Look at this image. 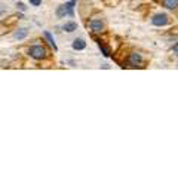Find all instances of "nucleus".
I'll list each match as a JSON object with an SVG mask.
<instances>
[{"instance_id":"1","label":"nucleus","mask_w":178,"mask_h":178,"mask_svg":"<svg viewBox=\"0 0 178 178\" xmlns=\"http://www.w3.org/2000/svg\"><path fill=\"white\" fill-rule=\"evenodd\" d=\"M73 8H74V2H70V3H65V5H61V6L57 9V17L58 18L73 17V15H74Z\"/></svg>"},{"instance_id":"2","label":"nucleus","mask_w":178,"mask_h":178,"mask_svg":"<svg viewBox=\"0 0 178 178\" xmlns=\"http://www.w3.org/2000/svg\"><path fill=\"white\" fill-rule=\"evenodd\" d=\"M28 53H30V57L34 59H42L45 58V55H46V51H45V48L42 46H31L30 49H28Z\"/></svg>"},{"instance_id":"3","label":"nucleus","mask_w":178,"mask_h":178,"mask_svg":"<svg viewBox=\"0 0 178 178\" xmlns=\"http://www.w3.org/2000/svg\"><path fill=\"white\" fill-rule=\"evenodd\" d=\"M168 22H169V19H168L166 14H156L152 18V24L156 27H163V26H166Z\"/></svg>"},{"instance_id":"4","label":"nucleus","mask_w":178,"mask_h":178,"mask_svg":"<svg viewBox=\"0 0 178 178\" xmlns=\"http://www.w3.org/2000/svg\"><path fill=\"white\" fill-rule=\"evenodd\" d=\"M128 62H129V65H131V67H138V65L141 64V55H140V53H136V52L129 53V59H128Z\"/></svg>"},{"instance_id":"5","label":"nucleus","mask_w":178,"mask_h":178,"mask_svg":"<svg viewBox=\"0 0 178 178\" xmlns=\"http://www.w3.org/2000/svg\"><path fill=\"white\" fill-rule=\"evenodd\" d=\"M89 27H91V30H92L93 33H100V31H102V28H104V24H102L101 19H92V21L89 22Z\"/></svg>"},{"instance_id":"6","label":"nucleus","mask_w":178,"mask_h":178,"mask_svg":"<svg viewBox=\"0 0 178 178\" xmlns=\"http://www.w3.org/2000/svg\"><path fill=\"white\" fill-rule=\"evenodd\" d=\"M86 48V42L83 39H76L74 42H73V49L74 51H83Z\"/></svg>"},{"instance_id":"7","label":"nucleus","mask_w":178,"mask_h":178,"mask_svg":"<svg viewBox=\"0 0 178 178\" xmlns=\"http://www.w3.org/2000/svg\"><path fill=\"white\" fill-rule=\"evenodd\" d=\"M27 34H28V30L27 28H18L17 31L14 33V37L17 39V40H22V39H26Z\"/></svg>"},{"instance_id":"8","label":"nucleus","mask_w":178,"mask_h":178,"mask_svg":"<svg viewBox=\"0 0 178 178\" xmlns=\"http://www.w3.org/2000/svg\"><path fill=\"white\" fill-rule=\"evenodd\" d=\"M62 28H64V31H67V33H73V31L77 30V24L74 21H68V22H65V24L62 26Z\"/></svg>"},{"instance_id":"9","label":"nucleus","mask_w":178,"mask_h":178,"mask_svg":"<svg viewBox=\"0 0 178 178\" xmlns=\"http://www.w3.org/2000/svg\"><path fill=\"white\" fill-rule=\"evenodd\" d=\"M45 37H46V40L49 42V45H51L52 48H53V51H58V46H57V43H55V40H53V37H52V34L49 33V31H45Z\"/></svg>"},{"instance_id":"10","label":"nucleus","mask_w":178,"mask_h":178,"mask_svg":"<svg viewBox=\"0 0 178 178\" xmlns=\"http://www.w3.org/2000/svg\"><path fill=\"white\" fill-rule=\"evenodd\" d=\"M163 6L168 9H177L178 8V0H163Z\"/></svg>"},{"instance_id":"11","label":"nucleus","mask_w":178,"mask_h":178,"mask_svg":"<svg viewBox=\"0 0 178 178\" xmlns=\"http://www.w3.org/2000/svg\"><path fill=\"white\" fill-rule=\"evenodd\" d=\"M30 2V5H33V6H39L40 3H42V0H28Z\"/></svg>"},{"instance_id":"12","label":"nucleus","mask_w":178,"mask_h":178,"mask_svg":"<svg viewBox=\"0 0 178 178\" xmlns=\"http://www.w3.org/2000/svg\"><path fill=\"white\" fill-rule=\"evenodd\" d=\"M17 8L19 9V10H26V5H24V3H21V2H19V3H17Z\"/></svg>"},{"instance_id":"13","label":"nucleus","mask_w":178,"mask_h":178,"mask_svg":"<svg viewBox=\"0 0 178 178\" xmlns=\"http://www.w3.org/2000/svg\"><path fill=\"white\" fill-rule=\"evenodd\" d=\"M172 51L175 52V53H178V43L175 45V46H174V48H172Z\"/></svg>"},{"instance_id":"14","label":"nucleus","mask_w":178,"mask_h":178,"mask_svg":"<svg viewBox=\"0 0 178 178\" xmlns=\"http://www.w3.org/2000/svg\"><path fill=\"white\" fill-rule=\"evenodd\" d=\"M0 15H3V10H0Z\"/></svg>"}]
</instances>
